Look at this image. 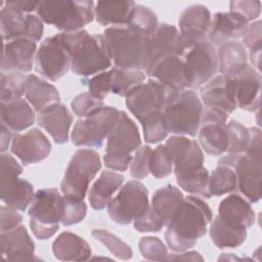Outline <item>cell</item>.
Returning a JSON list of instances; mask_svg holds the SVG:
<instances>
[{
    "instance_id": "1",
    "label": "cell",
    "mask_w": 262,
    "mask_h": 262,
    "mask_svg": "<svg viewBox=\"0 0 262 262\" xmlns=\"http://www.w3.org/2000/svg\"><path fill=\"white\" fill-rule=\"evenodd\" d=\"M213 214L203 200L198 196H186L180 207L167 223L165 239L173 252L187 251L207 232Z\"/></svg>"
},
{
    "instance_id": "2",
    "label": "cell",
    "mask_w": 262,
    "mask_h": 262,
    "mask_svg": "<svg viewBox=\"0 0 262 262\" xmlns=\"http://www.w3.org/2000/svg\"><path fill=\"white\" fill-rule=\"evenodd\" d=\"M61 42L71 56V70L79 76H93L112 66L103 35H89L86 30L63 32Z\"/></svg>"
},
{
    "instance_id": "3",
    "label": "cell",
    "mask_w": 262,
    "mask_h": 262,
    "mask_svg": "<svg viewBox=\"0 0 262 262\" xmlns=\"http://www.w3.org/2000/svg\"><path fill=\"white\" fill-rule=\"evenodd\" d=\"M116 68L144 71L147 37L125 26H112L103 33Z\"/></svg>"
},
{
    "instance_id": "4",
    "label": "cell",
    "mask_w": 262,
    "mask_h": 262,
    "mask_svg": "<svg viewBox=\"0 0 262 262\" xmlns=\"http://www.w3.org/2000/svg\"><path fill=\"white\" fill-rule=\"evenodd\" d=\"M95 3L89 0H49L39 1L38 17L63 32H75L94 18Z\"/></svg>"
},
{
    "instance_id": "5",
    "label": "cell",
    "mask_w": 262,
    "mask_h": 262,
    "mask_svg": "<svg viewBox=\"0 0 262 262\" xmlns=\"http://www.w3.org/2000/svg\"><path fill=\"white\" fill-rule=\"evenodd\" d=\"M203 111V102L192 89L179 90L164 108L165 129L175 135L195 136Z\"/></svg>"
},
{
    "instance_id": "6",
    "label": "cell",
    "mask_w": 262,
    "mask_h": 262,
    "mask_svg": "<svg viewBox=\"0 0 262 262\" xmlns=\"http://www.w3.org/2000/svg\"><path fill=\"white\" fill-rule=\"evenodd\" d=\"M63 212V196L54 188H42L30 204V227L38 239H47L59 228Z\"/></svg>"
},
{
    "instance_id": "7",
    "label": "cell",
    "mask_w": 262,
    "mask_h": 262,
    "mask_svg": "<svg viewBox=\"0 0 262 262\" xmlns=\"http://www.w3.org/2000/svg\"><path fill=\"white\" fill-rule=\"evenodd\" d=\"M100 168L101 162L97 151L90 148L76 150L60 184L62 194L84 200L90 182Z\"/></svg>"
},
{
    "instance_id": "8",
    "label": "cell",
    "mask_w": 262,
    "mask_h": 262,
    "mask_svg": "<svg viewBox=\"0 0 262 262\" xmlns=\"http://www.w3.org/2000/svg\"><path fill=\"white\" fill-rule=\"evenodd\" d=\"M177 91L179 90L172 89L150 78L147 82L138 85L126 96V105L141 123L149 116L163 113Z\"/></svg>"
},
{
    "instance_id": "9",
    "label": "cell",
    "mask_w": 262,
    "mask_h": 262,
    "mask_svg": "<svg viewBox=\"0 0 262 262\" xmlns=\"http://www.w3.org/2000/svg\"><path fill=\"white\" fill-rule=\"evenodd\" d=\"M261 164L262 152L228 154L218 161L234 170L236 188L251 203L261 199Z\"/></svg>"
},
{
    "instance_id": "10",
    "label": "cell",
    "mask_w": 262,
    "mask_h": 262,
    "mask_svg": "<svg viewBox=\"0 0 262 262\" xmlns=\"http://www.w3.org/2000/svg\"><path fill=\"white\" fill-rule=\"evenodd\" d=\"M1 201L18 211H25L34 198V187L26 179L19 178L23 167L10 155L2 152L0 157Z\"/></svg>"
},
{
    "instance_id": "11",
    "label": "cell",
    "mask_w": 262,
    "mask_h": 262,
    "mask_svg": "<svg viewBox=\"0 0 262 262\" xmlns=\"http://www.w3.org/2000/svg\"><path fill=\"white\" fill-rule=\"evenodd\" d=\"M147 188L140 181L126 182L107 204L111 219L120 224L128 225L143 215L149 209Z\"/></svg>"
},
{
    "instance_id": "12",
    "label": "cell",
    "mask_w": 262,
    "mask_h": 262,
    "mask_svg": "<svg viewBox=\"0 0 262 262\" xmlns=\"http://www.w3.org/2000/svg\"><path fill=\"white\" fill-rule=\"evenodd\" d=\"M119 114L120 111L113 106H103L78 120L71 134L72 142L78 146L100 147L110 135Z\"/></svg>"
},
{
    "instance_id": "13",
    "label": "cell",
    "mask_w": 262,
    "mask_h": 262,
    "mask_svg": "<svg viewBox=\"0 0 262 262\" xmlns=\"http://www.w3.org/2000/svg\"><path fill=\"white\" fill-rule=\"evenodd\" d=\"M182 58L187 69L191 89L204 86L216 76L219 70L217 49L209 40L186 49Z\"/></svg>"
},
{
    "instance_id": "14",
    "label": "cell",
    "mask_w": 262,
    "mask_h": 262,
    "mask_svg": "<svg viewBox=\"0 0 262 262\" xmlns=\"http://www.w3.org/2000/svg\"><path fill=\"white\" fill-rule=\"evenodd\" d=\"M71 68V56L63 46L60 35L46 38L36 53V71L46 79L57 81Z\"/></svg>"
},
{
    "instance_id": "15",
    "label": "cell",
    "mask_w": 262,
    "mask_h": 262,
    "mask_svg": "<svg viewBox=\"0 0 262 262\" xmlns=\"http://www.w3.org/2000/svg\"><path fill=\"white\" fill-rule=\"evenodd\" d=\"M227 114L216 108L206 107L203 111L198 131L199 143L212 156H221L227 149Z\"/></svg>"
},
{
    "instance_id": "16",
    "label": "cell",
    "mask_w": 262,
    "mask_h": 262,
    "mask_svg": "<svg viewBox=\"0 0 262 262\" xmlns=\"http://www.w3.org/2000/svg\"><path fill=\"white\" fill-rule=\"evenodd\" d=\"M184 52L177 28L169 24H159L156 31L147 37L144 72L147 73L162 58L171 55L182 56Z\"/></svg>"
},
{
    "instance_id": "17",
    "label": "cell",
    "mask_w": 262,
    "mask_h": 262,
    "mask_svg": "<svg viewBox=\"0 0 262 262\" xmlns=\"http://www.w3.org/2000/svg\"><path fill=\"white\" fill-rule=\"evenodd\" d=\"M211 18L209 9L202 4L190 5L180 13L178 19L179 33L185 50L208 40Z\"/></svg>"
},
{
    "instance_id": "18",
    "label": "cell",
    "mask_w": 262,
    "mask_h": 262,
    "mask_svg": "<svg viewBox=\"0 0 262 262\" xmlns=\"http://www.w3.org/2000/svg\"><path fill=\"white\" fill-rule=\"evenodd\" d=\"M106 139L105 154L113 156L130 157L141 144L138 128L125 112H120Z\"/></svg>"
},
{
    "instance_id": "19",
    "label": "cell",
    "mask_w": 262,
    "mask_h": 262,
    "mask_svg": "<svg viewBox=\"0 0 262 262\" xmlns=\"http://www.w3.org/2000/svg\"><path fill=\"white\" fill-rule=\"evenodd\" d=\"M11 151L23 164H35L45 160L51 151V143L38 128L30 129L24 134H14Z\"/></svg>"
},
{
    "instance_id": "20",
    "label": "cell",
    "mask_w": 262,
    "mask_h": 262,
    "mask_svg": "<svg viewBox=\"0 0 262 262\" xmlns=\"http://www.w3.org/2000/svg\"><path fill=\"white\" fill-rule=\"evenodd\" d=\"M37 44L27 38L3 41L1 54L2 72L29 73L33 68Z\"/></svg>"
},
{
    "instance_id": "21",
    "label": "cell",
    "mask_w": 262,
    "mask_h": 262,
    "mask_svg": "<svg viewBox=\"0 0 262 262\" xmlns=\"http://www.w3.org/2000/svg\"><path fill=\"white\" fill-rule=\"evenodd\" d=\"M234 88L236 106L248 112H255L260 107L261 74L251 64L231 78Z\"/></svg>"
},
{
    "instance_id": "22",
    "label": "cell",
    "mask_w": 262,
    "mask_h": 262,
    "mask_svg": "<svg viewBox=\"0 0 262 262\" xmlns=\"http://www.w3.org/2000/svg\"><path fill=\"white\" fill-rule=\"evenodd\" d=\"M201 101L211 108L220 110L226 114L236 108L232 79L224 75L215 76L201 87Z\"/></svg>"
},
{
    "instance_id": "23",
    "label": "cell",
    "mask_w": 262,
    "mask_h": 262,
    "mask_svg": "<svg viewBox=\"0 0 262 262\" xmlns=\"http://www.w3.org/2000/svg\"><path fill=\"white\" fill-rule=\"evenodd\" d=\"M249 25L250 23L236 12H217L211 18L208 40L219 46L232 39L243 38Z\"/></svg>"
},
{
    "instance_id": "24",
    "label": "cell",
    "mask_w": 262,
    "mask_h": 262,
    "mask_svg": "<svg viewBox=\"0 0 262 262\" xmlns=\"http://www.w3.org/2000/svg\"><path fill=\"white\" fill-rule=\"evenodd\" d=\"M146 74L172 89H191L187 69L182 56L171 55L162 58Z\"/></svg>"
},
{
    "instance_id": "25",
    "label": "cell",
    "mask_w": 262,
    "mask_h": 262,
    "mask_svg": "<svg viewBox=\"0 0 262 262\" xmlns=\"http://www.w3.org/2000/svg\"><path fill=\"white\" fill-rule=\"evenodd\" d=\"M1 255L6 261L34 260L35 244L24 225H18L0 234Z\"/></svg>"
},
{
    "instance_id": "26",
    "label": "cell",
    "mask_w": 262,
    "mask_h": 262,
    "mask_svg": "<svg viewBox=\"0 0 262 262\" xmlns=\"http://www.w3.org/2000/svg\"><path fill=\"white\" fill-rule=\"evenodd\" d=\"M37 122L50 134L55 143L63 144L68 142L73 116L66 105L60 102L48 105L39 112Z\"/></svg>"
},
{
    "instance_id": "27",
    "label": "cell",
    "mask_w": 262,
    "mask_h": 262,
    "mask_svg": "<svg viewBox=\"0 0 262 262\" xmlns=\"http://www.w3.org/2000/svg\"><path fill=\"white\" fill-rule=\"evenodd\" d=\"M247 229L245 226L225 220L219 216L211 221L209 233L212 242L219 249L236 248L247 239Z\"/></svg>"
},
{
    "instance_id": "28",
    "label": "cell",
    "mask_w": 262,
    "mask_h": 262,
    "mask_svg": "<svg viewBox=\"0 0 262 262\" xmlns=\"http://www.w3.org/2000/svg\"><path fill=\"white\" fill-rule=\"evenodd\" d=\"M52 251L55 258L61 261H85L91 256L88 243L70 231H63L55 238Z\"/></svg>"
},
{
    "instance_id": "29",
    "label": "cell",
    "mask_w": 262,
    "mask_h": 262,
    "mask_svg": "<svg viewBox=\"0 0 262 262\" xmlns=\"http://www.w3.org/2000/svg\"><path fill=\"white\" fill-rule=\"evenodd\" d=\"M124 176L111 170L101 172L97 180L89 190V203L94 210H102L113 198V194L121 187Z\"/></svg>"
},
{
    "instance_id": "30",
    "label": "cell",
    "mask_w": 262,
    "mask_h": 262,
    "mask_svg": "<svg viewBox=\"0 0 262 262\" xmlns=\"http://www.w3.org/2000/svg\"><path fill=\"white\" fill-rule=\"evenodd\" d=\"M219 72L221 75L232 78L244 70L248 63V52L243 43L228 41L219 45L217 49Z\"/></svg>"
},
{
    "instance_id": "31",
    "label": "cell",
    "mask_w": 262,
    "mask_h": 262,
    "mask_svg": "<svg viewBox=\"0 0 262 262\" xmlns=\"http://www.w3.org/2000/svg\"><path fill=\"white\" fill-rule=\"evenodd\" d=\"M1 123L10 130L23 131L35 122V113L28 100L16 98L8 102H1Z\"/></svg>"
},
{
    "instance_id": "32",
    "label": "cell",
    "mask_w": 262,
    "mask_h": 262,
    "mask_svg": "<svg viewBox=\"0 0 262 262\" xmlns=\"http://www.w3.org/2000/svg\"><path fill=\"white\" fill-rule=\"evenodd\" d=\"M25 96L36 112H41L50 104L59 102L60 95L50 83L34 74L27 76Z\"/></svg>"
},
{
    "instance_id": "33",
    "label": "cell",
    "mask_w": 262,
    "mask_h": 262,
    "mask_svg": "<svg viewBox=\"0 0 262 262\" xmlns=\"http://www.w3.org/2000/svg\"><path fill=\"white\" fill-rule=\"evenodd\" d=\"M218 216L230 222L251 227L255 222V213L248 200L232 193L223 199L218 207Z\"/></svg>"
},
{
    "instance_id": "34",
    "label": "cell",
    "mask_w": 262,
    "mask_h": 262,
    "mask_svg": "<svg viewBox=\"0 0 262 262\" xmlns=\"http://www.w3.org/2000/svg\"><path fill=\"white\" fill-rule=\"evenodd\" d=\"M135 5L134 1H98L94 6V16L102 26H125Z\"/></svg>"
},
{
    "instance_id": "35",
    "label": "cell",
    "mask_w": 262,
    "mask_h": 262,
    "mask_svg": "<svg viewBox=\"0 0 262 262\" xmlns=\"http://www.w3.org/2000/svg\"><path fill=\"white\" fill-rule=\"evenodd\" d=\"M183 199L184 196L179 188L172 184H167L154 192L149 207L167 225L180 207Z\"/></svg>"
},
{
    "instance_id": "36",
    "label": "cell",
    "mask_w": 262,
    "mask_h": 262,
    "mask_svg": "<svg viewBox=\"0 0 262 262\" xmlns=\"http://www.w3.org/2000/svg\"><path fill=\"white\" fill-rule=\"evenodd\" d=\"M0 28L3 41L26 38L28 31V14H25L4 2L0 10Z\"/></svg>"
},
{
    "instance_id": "37",
    "label": "cell",
    "mask_w": 262,
    "mask_h": 262,
    "mask_svg": "<svg viewBox=\"0 0 262 262\" xmlns=\"http://www.w3.org/2000/svg\"><path fill=\"white\" fill-rule=\"evenodd\" d=\"M204 154L203 150L196 142L192 139L191 144L186 151V154L174 164L173 171L177 180H181L187 177H190L194 174H198L204 169Z\"/></svg>"
},
{
    "instance_id": "38",
    "label": "cell",
    "mask_w": 262,
    "mask_h": 262,
    "mask_svg": "<svg viewBox=\"0 0 262 262\" xmlns=\"http://www.w3.org/2000/svg\"><path fill=\"white\" fill-rule=\"evenodd\" d=\"M110 71L112 92L120 96H127L134 88L142 84L145 80L143 71L123 70L116 67Z\"/></svg>"
},
{
    "instance_id": "39",
    "label": "cell",
    "mask_w": 262,
    "mask_h": 262,
    "mask_svg": "<svg viewBox=\"0 0 262 262\" xmlns=\"http://www.w3.org/2000/svg\"><path fill=\"white\" fill-rule=\"evenodd\" d=\"M210 196H219L236 189V176L231 167L218 165L209 177Z\"/></svg>"
},
{
    "instance_id": "40",
    "label": "cell",
    "mask_w": 262,
    "mask_h": 262,
    "mask_svg": "<svg viewBox=\"0 0 262 262\" xmlns=\"http://www.w3.org/2000/svg\"><path fill=\"white\" fill-rule=\"evenodd\" d=\"M130 29L148 37L159 26L157 14L147 6L136 4L126 25Z\"/></svg>"
},
{
    "instance_id": "41",
    "label": "cell",
    "mask_w": 262,
    "mask_h": 262,
    "mask_svg": "<svg viewBox=\"0 0 262 262\" xmlns=\"http://www.w3.org/2000/svg\"><path fill=\"white\" fill-rule=\"evenodd\" d=\"M27 76L21 72H1L0 77V99L8 102L20 98L26 91Z\"/></svg>"
},
{
    "instance_id": "42",
    "label": "cell",
    "mask_w": 262,
    "mask_h": 262,
    "mask_svg": "<svg viewBox=\"0 0 262 262\" xmlns=\"http://www.w3.org/2000/svg\"><path fill=\"white\" fill-rule=\"evenodd\" d=\"M243 45L249 49L252 67L260 72L262 52V28L260 19L249 25L246 34L243 36Z\"/></svg>"
},
{
    "instance_id": "43",
    "label": "cell",
    "mask_w": 262,
    "mask_h": 262,
    "mask_svg": "<svg viewBox=\"0 0 262 262\" xmlns=\"http://www.w3.org/2000/svg\"><path fill=\"white\" fill-rule=\"evenodd\" d=\"M227 129V149L228 154H244L246 152L250 140L249 128L235 120H230L226 123Z\"/></svg>"
},
{
    "instance_id": "44",
    "label": "cell",
    "mask_w": 262,
    "mask_h": 262,
    "mask_svg": "<svg viewBox=\"0 0 262 262\" xmlns=\"http://www.w3.org/2000/svg\"><path fill=\"white\" fill-rule=\"evenodd\" d=\"M92 236L107 248L113 255L122 260H129L133 256L132 249L115 234L100 228H95L91 232Z\"/></svg>"
},
{
    "instance_id": "45",
    "label": "cell",
    "mask_w": 262,
    "mask_h": 262,
    "mask_svg": "<svg viewBox=\"0 0 262 262\" xmlns=\"http://www.w3.org/2000/svg\"><path fill=\"white\" fill-rule=\"evenodd\" d=\"M173 167L172 158L165 144L158 145L151 152L149 165L150 174L156 178H164L172 173Z\"/></svg>"
},
{
    "instance_id": "46",
    "label": "cell",
    "mask_w": 262,
    "mask_h": 262,
    "mask_svg": "<svg viewBox=\"0 0 262 262\" xmlns=\"http://www.w3.org/2000/svg\"><path fill=\"white\" fill-rule=\"evenodd\" d=\"M63 196V212L61 223L64 226H71L81 222L87 214V205L84 200L70 196Z\"/></svg>"
},
{
    "instance_id": "47",
    "label": "cell",
    "mask_w": 262,
    "mask_h": 262,
    "mask_svg": "<svg viewBox=\"0 0 262 262\" xmlns=\"http://www.w3.org/2000/svg\"><path fill=\"white\" fill-rule=\"evenodd\" d=\"M138 248L143 258L151 261L167 260L169 255L164 243L156 236H143L138 242Z\"/></svg>"
},
{
    "instance_id": "48",
    "label": "cell",
    "mask_w": 262,
    "mask_h": 262,
    "mask_svg": "<svg viewBox=\"0 0 262 262\" xmlns=\"http://www.w3.org/2000/svg\"><path fill=\"white\" fill-rule=\"evenodd\" d=\"M209 177L210 175L208 170L204 168L201 172H199L195 175H192L181 180H177V183L183 190L191 194H198L203 198L209 199L211 198L208 189Z\"/></svg>"
},
{
    "instance_id": "49",
    "label": "cell",
    "mask_w": 262,
    "mask_h": 262,
    "mask_svg": "<svg viewBox=\"0 0 262 262\" xmlns=\"http://www.w3.org/2000/svg\"><path fill=\"white\" fill-rule=\"evenodd\" d=\"M144 139L148 143H157L165 139L168 135L163 122V113L147 117L141 122Z\"/></svg>"
},
{
    "instance_id": "50",
    "label": "cell",
    "mask_w": 262,
    "mask_h": 262,
    "mask_svg": "<svg viewBox=\"0 0 262 262\" xmlns=\"http://www.w3.org/2000/svg\"><path fill=\"white\" fill-rule=\"evenodd\" d=\"M103 106V100L94 97L89 92H83L77 95L71 102L72 111L80 118H85Z\"/></svg>"
},
{
    "instance_id": "51",
    "label": "cell",
    "mask_w": 262,
    "mask_h": 262,
    "mask_svg": "<svg viewBox=\"0 0 262 262\" xmlns=\"http://www.w3.org/2000/svg\"><path fill=\"white\" fill-rule=\"evenodd\" d=\"M152 149L148 145L139 146L130 163V175L135 179L145 178L149 172Z\"/></svg>"
},
{
    "instance_id": "52",
    "label": "cell",
    "mask_w": 262,
    "mask_h": 262,
    "mask_svg": "<svg viewBox=\"0 0 262 262\" xmlns=\"http://www.w3.org/2000/svg\"><path fill=\"white\" fill-rule=\"evenodd\" d=\"M82 82L87 86L88 92L98 99L103 100V98L112 92L111 71L98 73L89 79H84Z\"/></svg>"
},
{
    "instance_id": "53",
    "label": "cell",
    "mask_w": 262,
    "mask_h": 262,
    "mask_svg": "<svg viewBox=\"0 0 262 262\" xmlns=\"http://www.w3.org/2000/svg\"><path fill=\"white\" fill-rule=\"evenodd\" d=\"M229 6L230 11L241 14L249 23L255 21L261 13V2L258 0H235Z\"/></svg>"
},
{
    "instance_id": "54",
    "label": "cell",
    "mask_w": 262,
    "mask_h": 262,
    "mask_svg": "<svg viewBox=\"0 0 262 262\" xmlns=\"http://www.w3.org/2000/svg\"><path fill=\"white\" fill-rule=\"evenodd\" d=\"M165 226L162 219L150 209L134 221V227L139 232H158Z\"/></svg>"
},
{
    "instance_id": "55",
    "label": "cell",
    "mask_w": 262,
    "mask_h": 262,
    "mask_svg": "<svg viewBox=\"0 0 262 262\" xmlns=\"http://www.w3.org/2000/svg\"><path fill=\"white\" fill-rule=\"evenodd\" d=\"M191 140L187 137H185L184 135H174L171 136L165 143V146L167 147L172 161H173V165L175 163H177L188 150L190 144H191Z\"/></svg>"
},
{
    "instance_id": "56",
    "label": "cell",
    "mask_w": 262,
    "mask_h": 262,
    "mask_svg": "<svg viewBox=\"0 0 262 262\" xmlns=\"http://www.w3.org/2000/svg\"><path fill=\"white\" fill-rule=\"evenodd\" d=\"M0 216H1V232L10 230L18 225H20L23 221V217L20 214L17 213V210L7 206L3 205L0 209Z\"/></svg>"
},
{
    "instance_id": "57",
    "label": "cell",
    "mask_w": 262,
    "mask_h": 262,
    "mask_svg": "<svg viewBox=\"0 0 262 262\" xmlns=\"http://www.w3.org/2000/svg\"><path fill=\"white\" fill-rule=\"evenodd\" d=\"M7 5H10L19 11L24 13H30L37 9V6L39 4V1H27V0H12V1H6Z\"/></svg>"
},
{
    "instance_id": "58",
    "label": "cell",
    "mask_w": 262,
    "mask_h": 262,
    "mask_svg": "<svg viewBox=\"0 0 262 262\" xmlns=\"http://www.w3.org/2000/svg\"><path fill=\"white\" fill-rule=\"evenodd\" d=\"M167 260H184V261H203L204 258L201 256L200 253H198L196 251H190V252H186V251H182L179 252V254H172V255H168Z\"/></svg>"
},
{
    "instance_id": "59",
    "label": "cell",
    "mask_w": 262,
    "mask_h": 262,
    "mask_svg": "<svg viewBox=\"0 0 262 262\" xmlns=\"http://www.w3.org/2000/svg\"><path fill=\"white\" fill-rule=\"evenodd\" d=\"M10 141H12V135H11L10 129L4 123H1V146H0L1 154L5 152L8 149Z\"/></svg>"
}]
</instances>
